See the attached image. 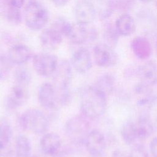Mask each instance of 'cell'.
Returning a JSON list of instances; mask_svg holds the SVG:
<instances>
[{
    "label": "cell",
    "mask_w": 157,
    "mask_h": 157,
    "mask_svg": "<svg viewBox=\"0 0 157 157\" xmlns=\"http://www.w3.org/2000/svg\"><path fill=\"white\" fill-rule=\"evenodd\" d=\"M107 105V96L95 86H88L82 91L80 110L88 119L94 120L102 116Z\"/></svg>",
    "instance_id": "1"
},
{
    "label": "cell",
    "mask_w": 157,
    "mask_h": 157,
    "mask_svg": "<svg viewBox=\"0 0 157 157\" xmlns=\"http://www.w3.org/2000/svg\"><path fill=\"white\" fill-rule=\"evenodd\" d=\"M19 126L21 129L41 135L48 131L50 126L47 115L40 110L31 109L24 112L18 120Z\"/></svg>",
    "instance_id": "2"
},
{
    "label": "cell",
    "mask_w": 157,
    "mask_h": 157,
    "mask_svg": "<svg viewBox=\"0 0 157 157\" xmlns=\"http://www.w3.org/2000/svg\"><path fill=\"white\" fill-rule=\"evenodd\" d=\"M24 18L26 26L31 30L42 29L49 20V13L46 7L40 2L33 1L26 6Z\"/></svg>",
    "instance_id": "3"
},
{
    "label": "cell",
    "mask_w": 157,
    "mask_h": 157,
    "mask_svg": "<svg viewBox=\"0 0 157 157\" xmlns=\"http://www.w3.org/2000/svg\"><path fill=\"white\" fill-rule=\"evenodd\" d=\"M85 116L75 115L70 118L65 124V133L68 139L75 145L85 144L90 131V125Z\"/></svg>",
    "instance_id": "4"
},
{
    "label": "cell",
    "mask_w": 157,
    "mask_h": 157,
    "mask_svg": "<svg viewBox=\"0 0 157 157\" xmlns=\"http://www.w3.org/2000/svg\"><path fill=\"white\" fill-rule=\"evenodd\" d=\"M98 37V32L96 28L90 25L72 24L71 31L67 36L70 41L75 45H82L95 41Z\"/></svg>",
    "instance_id": "5"
},
{
    "label": "cell",
    "mask_w": 157,
    "mask_h": 157,
    "mask_svg": "<svg viewBox=\"0 0 157 157\" xmlns=\"http://www.w3.org/2000/svg\"><path fill=\"white\" fill-rule=\"evenodd\" d=\"M58 64L57 57L49 53H39L33 58V66L36 73L42 77L52 76Z\"/></svg>",
    "instance_id": "6"
},
{
    "label": "cell",
    "mask_w": 157,
    "mask_h": 157,
    "mask_svg": "<svg viewBox=\"0 0 157 157\" xmlns=\"http://www.w3.org/2000/svg\"><path fill=\"white\" fill-rule=\"evenodd\" d=\"M93 57L97 66L101 67H113L118 63V55L113 48L105 43L94 45Z\"/></svg>",
    "instance_id": "7"
},
{
    "label": "cell",
    "mask_w": 157,
    "mask_h": 157,
    "mask_svg": "<svg viewBox=\"0 0 157 157\" xmlns=\"http://www.w3.org/2000/svg\"><path fill=\"white\" fill-rule=\"evenodd\" d=\"M72 67L71 62L66 59L58 61V66L53 76L54 86L57 90L69 89L72 77Z\"/></svg>",
    "instance_id": "8"
},
{
    "label": "cell",
    "mask_w": 157,
    "mask_h": 157,
    "mask_svg": "<svg viewBox=\"0 0 157 157\" xmlns=\"http://www.w3.org/2000/svg\"><path fill=\"white\" fill-rule=\"evenodd\" d=\"M85 147L88 153L94 157L102 156L106 149V139L104 134L98 129H93L88 134Z\"/></svg>",
    "instance_id": "9"
},
{
    "label": "cell",
    "mask_w": 157,
    "mask_h": 157,
    "mask_svg": "<svg viewBox=\"0 0 157 157\" xmlns=\"http://www.w3.org/2000/svg\"><path fill=\"white\" fill-rule=\"evenodd\" d=\"M38 101L40 105L46 110H56L59 107L57 91L53 85L42 83L38 91Z\"/></svg>",
    "instance_id": "10"
},
{
    "label": "cell",
    "mask_w": 157,
    "mask_h": 157,
    "mask_svg": "<svg viewBox=\"0 0 157 157\" xmlns=\"http://www.w3.org/2000/svg\"><path fill=\"white\" fill-rule=\"evenodd\" d=\"M75 18L78 23L90 25L97 16L94 6L90 0H79L75 9Z\"/></svg>",
    "instance_id": "11"
},
{
    "label": "cell",
    "mask_w": 157,
    "mask_h": 157,
    "mask_svg": "<svg viewBox=\"0 0 157 157\" xmlns=\"http://www.w3.org/2000/svg\"><path fill=\"white\" fill-rule=\"evenodd\" d=\"M139 82L152 87L157 84V63L149 60L139 66L136 71Z\"/></svg>",
    "instance_id": "12"
},
{
    "label": "cell",
    "mask_w": 157,
    "mask_h": 157,
    "mask_svg": "<svg viewBox=\"0 0 157 157\" xmlns=\"http://www.w3.org/2000/svg\"><path fill=\"white\" fill-rule=\"evenodd\" d=\"M61 145L59 136L55 132L44 134L40 141V147L43 153L52 157L59 156Z\"/></svg>",
    "instance_id": "13"
},
{
    "label": "cell",
    "mask_w": 157,
    "mask_h": 157,
    "mask_svg": "<svg viewBox=\"0 0 157 157\" xmlns=\"http://www.w3.org/2000/svg\"><path fill=\"white\" fill-rule=\"evenodd\" d=\"M28 97V87L15 84L6 98V105L9 110H16L26 102Z\"/></svg>",
    "instance_id": "14"
},
{
    "label": "cell",
    "mask_w": 157,
    "mask_h": 157,
    "mask_svg": "<svg viewBox=\"0 0 157 157\" xmlns=\"http://www.w3.org/2000/svg\"><path fill=\"white\" fill-rule=\"evenodd\" d=\"M71 64L77 72L86 73L92 67V59L90 52L85 48H80L72 55Z\"/></svg>",
    "instance_id": "15"
},
{
    "label": "cell",
    "mask_w": 157,
    "mask_h": 157,
    "mask_svg": "<svg viewBox=\"0 0 157 157\" xmlns=\"http://www.w3.org/2000/svg\"><path fill=\"white\" fill-rule=\"evenodd\" d=\"M63 35L55 29L50 27L45 29L39 36L40 44L42 48L47 50L58 48L63 41Z\"/></svg>",
    "instance_id": "16"
},
{
    "label": "cell",
    "mask_w": 157,
    "mask_h": 157,
    "mask_svg": "<svg viewBox=\"0 0 157 157\" xmlns=\"http://www.w3.org/2000/svg\"><path fill=\"white\" fill-rule=\"evenodd\" d=\"M134 55L139 59L146 60L152 54V46L149 40L144 36L135 37L131 42Z\"/></svg>",
    "instance_id": "17"
},
{
    "label": "cell",
    "mask_w": 157,
    "mask_h": 157,
    "mask_svg": "<svg viewBox=\"0 0 157 157\" xmlns=\"http://www.w3.org/2000/svg\"><path fill=\"white\" fill-rule=\"evenodd\" d=\"M7 55L12 64L21 65L29 60L32 52L27 45L16 44L9 49Z\"/></svg>",
    "instance_id": "18"
},
{
    "label": "cell",
    "mask_w": 157,
    "mask_h": 157,
    "mask_svg": "<svg viewBox=\"0 0 157 157\" xmlns=\"http://www.w3.org/2000/svg\"><path fill=\"white\" fill-rule=\"evenodd\" d=\"M115 26L120 36H131L136 29V23L134 18L128 13L121 15L116 20Z\"/></svg>",
    "instance_id": "19"
},
{
    "label": "cell",
    "mask_w": 157,
    "mask_h": 157,
    "mask_svg": "<svg viewBox=\"0 0 157 157\" xmlns=\"http://www.w3.org/2000/svg\"><path fill=\"white\" fill-rule=\"evenodd\" d=\"M97 16L101 20L109 18L114 12L115 0H93Z\"/></svg>",
    "instance_id": "20"
},
{
    "label": "cell",
    "mask_w": 157,
    "mask_h": 157,
    "mask_svg": "<svg viewBox=\"0 0 157 157\" xmlns=\"http://www.w3.org/2000/svg\"><path fill=\"white\" fill-rule=\"evenodd\" d=\"M137 140H144L148 139L155 130L151 123L146 114L140 116L135 122Z\"/></svg>",
    "instance_id": "21"
},
{
    "label": "cell",
    "mask_w": 157,
    "mask_h": 157,
    "mask_svg": "<svg viewBox=\"0 0 157 157\" xmlns=\"http://www.w3.org/2000/svg\"><path fill=\"white\" fill-rule=\"evenodd\" d=\"M12 128L6 117L0 118V152L4 150L10 144L12 137Z\"/></svg>",
    "instance_id": "22"
},
{
    "label": "cell",
    "mask_w": 157,
    "mask_h": 157,
    "mask_svg": "<svg viewBox=\"0 0 157 157\" xmlns=\"http://www.w3.org/2000/svg\"><path fill=\"white\" fill-rule=\"evenodd\" d=\"M16 157H31V145L29 139L22 134L15 139V144Z\"/></svg>",
    "instance_id": "23"
},
{
    "label": "cell",
    "mask_w": 157,
    "mask_h": 157,
    "mask_svg": "<svg viewBox=\"0 0 157 157\" xmlns=\"http://www.w3.org/2000/svg\"><path fill=\"white\" fill-rule=\"evenodd\" d=\"M115 84V79L113 75L109 73H104L98 77L94 86L107 96L113 90Z\"/></svg>",
    "instance_id": "24"
},
{
    "label": "cell",
    "mask_w": 157,
    "mask_h": 157,
    "mask_svg": "<svg viewBox=\"0 0 157 157\" xmlns=\"http://www.w3.org/2000/svg\"><path fill=\"white\" fill-rule=\"evenodd\" d=\"M121 137L123 142L128 145H132L137 140L135 123L129 121L126 122L121 129Z\"/></svg>",
    "instance_id": "25"
},
{
    "label": "cell",
    "mask_w": 157,
    "mask_h": 157,
    "mask_svg": "<svg viewBox=\"0 0 157 157\" xmlns=\"http://www.w3.org/2000/svg\"><path fill=\"white\" fill-rule=\"evenodd\" d=\"M103 36L105 39L104 43L114 48L118 43L119 37L120 35L119 34L115 25L109 23L104 28Z\"/></svg>",
    "instance_id": "26"
},
{
    "label": "cell",
    "mask_w": 157,
    "mask_h": 157,
    "mask_svg": "<svg viewBox=\"0 0 157 157\" xmlns=\"http://www.w3.org/2000/svg\"><path fill=\"white\" fill-rule=\"evenodd\" d=\"M29 69L25 66H18L14 73L15 84L28 87L31 80Z\"/></svg>",
    "instance_id": "27"
},
{
    "label": "cell",
    "mask_w": 157,
    "mask_h": 157,
    "mask_svg": "<svg viewBox=\"0 0 157 157\" xmlns=\"http://www.w3.org/2000/svg\"><path fill=\"white\" fill-rule=\"evenodd\" d=\"M72 26V24L71 23L63 17H59L53 21L51 27L59 32L63 36L67 37Z\"/></svg>",
    "instance_id": "28"
},
{
    "label": "cell",
    "mask_w": 157,
    "mask_h": 157,
    "mask_svg": "<svg viewBox=\"0 0 157 157\" xmlns=\"http://www.w3.org/2000/svg\"><path fill=\"white\" fill-rule=\"evenodd\" d=\"M147 117L155 129H157V96H153L147 106Z\"/></svg>",
    "instance_id": "29"
},
{
    "label": "cell",
    "mask_w": 157,
    "mask_h": 157,
    "mask_svg": "<svg viewBox=\"0 0 157 157\" xmlns=\"http://www.w3.org/2000/svg\"><path fill=\"white\" fill-rule=\"evenodd\" d=\"M5 17L12 25H19L21 22L22 15L20 9L8 7Z\"/></svg>",
    "instance_id": "30"
},
{
    "label": "cell",
    "mask_w": 157,
    "mask_h": 157,
    "mask_svg": "<svg viewBox=\"0 0 157 157\" xmlns=\"http://www.w3.org/2000/svg\"><path fill=\"white\" fill-rule=\"evenodd\" d=\"M136 0H115V8L121 12H127L133 8Z\"/></svg>",
    "instance_id": "31"
},
{
    "label": "cell",
    "mask_w": 157,
    "mask_h": 157,
    "mask_svg": "<svg viewBox=\"0 0 157 157\" xmlns=\"http://www.w3.org/2000/svg\"><path fill=\"white\" fill-rule=\"evenodd\" d=\"M129 155L130 157H148L145 147L140 145L134 147L129 153Z\"/></svg>",
    "instance_id": "32"
},
{
    "label": "cell",
    "mask_w": 157,
    "mask_h": 157,
    "mask_svg": "<svg viewBox=\"0 0 157 157\" xmlns=\"http://www.w3.org/2000/svg\"><path fill=\"white\" fill-rule=\"evenodd\" d=\"M7 8H17V9H21L23 6L25 4V0H6Z\"/></svg>",
    "instance_id": "33"
},
{
    "label": "cell",
    "mask_w": 157,
    "mask_h": 157,
    "mask_svg": "<svg viewBox=\"0 0 157 157\" xmlns=\"http://www.w3.org/2000/svg\"><path fill=\"white\" fill-rule=\"evenodd\" d=\"M150 153L153 157H157V136L154 137L150 141L149 145Z\"/></svg>",
    "instance_id": "34"
},
{
    "label": "cell",
    "mask_w": 157,
    "mask_h": 157,
    "mask_svg": "<svg viewBox=\"0 0 157 157\" xmlns=\"http://www.w3.org/2000/svg\"><path fill=\"white\" fill-rule=\"evenodd\" d=\"M111 157H130V155L123 150H116L112 152Z\"/></svg>",
    "instance_id": "35"
},
{
    "label": "cell",
    "mask_w": 157,
    "mask_h": 157,
    "mask_svg": "<svg viewBox=\"0 0 157 157\" xmlns=\"http://www.w3.org/2000/svg\"><path fill=\"white\" fill-rule=\"evenodd\" d=\"M7 9L6 0H0V16H5Z\"/></svg>",
    "instance_id": "36"
},
{
    "label": "cell",
    "mask_w": 157,
    "mask_h": 157,
    "mask_svg": "<svg viewBox=\"0 0 157 157\" xmlns=\"http://www.w3.org/2000/svg\"><path fill=\"white\" fill-rule=\"evenodd\" d=\"M52 3L57 7H63L66 6L69 0H51Z\"/></svg>",
    "instance_id": "37"
},
{
    "label": "cell",
    "mask_w": 157,
    "mask_h": 157,
    "mask_svg": "<svg viewBox=\"0 0 157 157\" xmlns=\"http://www.w3.org/2000/svg\"><path fill=\"white\" fill-rule=\"evenodd\" d=\"M140 1L142 2H144V3H148V2H151L153 0H140Z\"/></svg>",
    "instance_id": "38"
},
{
    "label": "cell",
    "mask_w": 157,
    "mask_h": 157,
    "mask_svg": "<svg viewBox=\"0 0 157 157\" xmlns=\"http://www.w3.org/2000/svg\"><path fill=\"white\" fill-rule=\"evenodd\" d=\"M155 52H156V54L157 55V39H156V42H155Z\"/></svg>",
    "instance_id": "39"
},
{
    "label": "cell",
    "mask_w": 157,
    "mask_h": 157,
    "mask_svg": "<svg viewBox=\"0 0 157 157\" xmlns=\"http://www.w3.org/2000/svg\"><path fill=\"white\" fill-rule=\"evenodd\" d=\"M156 9H157V0L156 1Z\"/></svg>",
    "instance_id": "40"
},
{
    "label": "cell",
    "mask_w": 157,
    "mask_h": 157,
    "mask_svg": "<svg viewBox=\"0 0 157 157\" xmlns=\"http://www.w3.org/2000/svg\"><path fill=\"white\" fill-rule=\"evenodd\" d=\"M33 157H37V156H33Z\"/></svg>",
    "instance_id": "41"
},
{
    "label": "cell",
    "mask_w": 157,
    "mask_h": 157,
    "mask_svg": "<svg viewBox=\"0 0 157 157\" xmlns=\"http://www.w3.org/2000/svg\"><path fill=\"white\" fill-rule=\"evenodd\" d=\"M0 153H1V152H0Z\"/></svg>",
    "instance_id": "42"
},
{
    "label": "cell",
    "mask_w": 157,
    "mask_h": 157,
    "mask_svg": "<svg viewBox=\"0 0 157 157\" xmlns=\"http://www.w3.org/2000/svg\"><path fill=\"white\" fill-rule=\"evenodd\" d=\"M93 157H94V156H93Z\"/></svg>",
    "instance_id": "43"
},
{
    "label": "cell",
    "mask_w": 157,
    "mask_h": 157,
    "mask_svg": "<svg viewBox=\"0 0 157 157\" xmlns=\"http://www.w3.org/2000/svg\"><path fill=\"white\" fill-rule=\"evenodd\" d=\"M15 157H16V156H15Z\"/></svg>",
    "instance_id": "44"
}]
</instances>
